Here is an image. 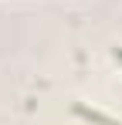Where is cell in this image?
<instances>
[{
	"label": "cell",
	"mask_w": 122,
	"mask_h": 125,
	"mask_svg": "<svg viewBox=\"0 0 122 125\" xmlns=\"http://www.w3.org/2000/svg\"><path fill=\"white\" fill-rule=\"evenodd\" d=\"M81 118H88V122H98V125H122V122H115V118H109V115H102V112H92V108H75Z\"/></svg>",
	"instance_id": "obj_1"
},
{
	"label": "cell",
	"mask_w": 122,
	"mask_h": 125,
	"mask_svg": "<svg viewBox=\"0 0 122 125\" xmlns=\"http://www.w3.org/2000/svg\"><path fill=\"white\" fill-rule=\"evenodd\" d=\"M115 58H119V61H122V47H119V51H115Z\"/></svg>",
	"instance_id": "obj_2"
}]
</instances>
